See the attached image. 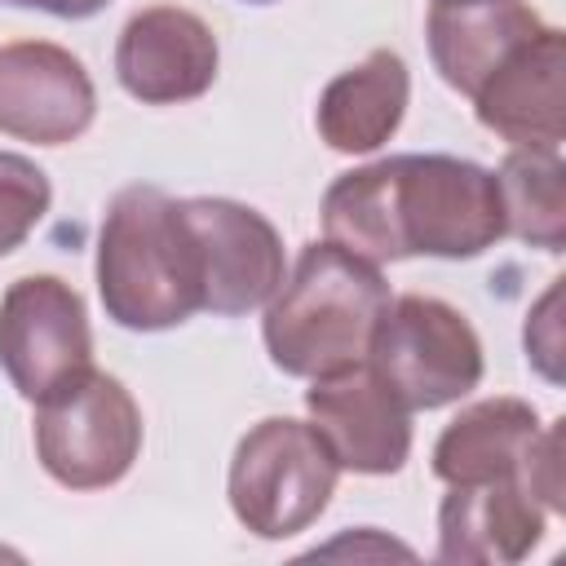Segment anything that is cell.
<instances>
[{
  "label": "cell",
  "instance_id": "1",
  "mask_svg": "<svg viewBox=\"0 0 566 566\" xmlns=\"http://www.w3.org/2000/svg\"><path fill=\"white\" fill-rule=\"evenodd\" d=\"M323 239L385 265L402 256L473 261L504 239L495 172L460 155H389L323 190Z\"/></svg>",
  "mask_w": 566,
  "mask_h": 566
},
{
  "label": "cell",
  "instance_id": "2",
  "mask_svg": "<svg viewBox=\"0 0 566 566\" xmlns=\"http://www.w3.org/2000/svg\"><path fill=\"white\" fill-rule=\"evenodd\" d=\"M97 296L124 332H168L203 310V265L181 199L137 181L106 203Z\"/></svg>",
  "mask_w": 566,
  "mask_h": 566
},
{
  "label": "cell",
  "instance_id": "3",
  "mask_svg": "<svg viewBox=\"0 0 566 566\" xmlns=\"http://www.w3.org/2000/svg\"><path fill=\"white\" fill-rule=\"evenodd\" d=\"M389 283L380 265L345 252L332 239L301 248L292 274L265 301L261 340L283 376L314 380L345 363L367 358L371 332L389 310Z\"/></svg>",
  "mask_w": 566,
  "mask_h": 566
},
{
  "label": "cell",
  "instance_id": "4",
  "mask_svg": "<svg viewBox=\"0 0 566 566\" xmlns=\"http://www.w3.org/2000/svg\"><path fill=\"white\" fill-rule=\"evenodd\" d=\"M336 478L340 464L314 424L265 416L239 438L226 473V495L243 531H252L256 539H292L310 531L332 504Z\"/></svg>",
  "mask_w": 566,
  "mask_h": 566
},
{
  "label": "cell",
  "instance_id": "5",
  "mask_svg": "<svg viewBox=\"0 0 566 566\" xmlns=\"http://www.w3.org/2000/svg\"><path fill=\"white\" fill-rule=\"evenodd\" d=\"M40 469L66 491H106L142 455V407L119 376L84 367L35 402L31 420Z\"/></svg>",
  "mask_w": 566,
  "mask_h": 566
},
{
  "label": "cell",
  "instance_id": "6",
  "mask_svg": "<svg viewBox=\"0 0 566 566\" xmlns=\"http://www.w3.org/2000/svg\"><path fill=\"white\" fill-rule=\"evenodd\" d=\"M367 363L398 389L411 411H438L482 385L486 358L473 323L442 296H394L380 314Z\"/></svg>",
  "mask_w": 566,
  "mask_h": 566
},
{
  "label": "cell",
  "instance_id": "7",
  "mask_svg": "<svg viewBox=\"0 0 566 566\" xmlns=\"http://www.w3.org/2000/svg\"><path fill=\"white\" fill-rule=\"evenodd\" d=\"M433 478L447 486L526 478L548 513H562V420L544 424L526 398L469 402L433 442Z\"/></svg>",
  "mask_w": 566,
  "mask_h": 566
},
{
  "label": "cell",
  "instance_id": "8",
  "mask_svg": "<svg viewBox=\"0 0 566 566\" xmlns=\"http://www.w3.org/2000/svg\"><path fill=\"white\" fill-rule=\"evenodd\" d=\"M93 367V327L84 296L57 274H22L0 296V371L40 402L49 389Z\"/></svg>",
  "mask_w": 566,
  "mask_h": 566
},
{
  "label": "cell",
  "instance_id": "9",
  "mask_svg": "<svg viewBox=\"0 0 566 566\" xmlns=\"http://www.w3.org/2000/svg\"><path fill=\"white\" fill-rule=\"evenodd\" d=\"M305 411L336 464L349 473L389 478L411 455V407L367 358L314 376L305 389Z\"/></svg>",
  "mask_w": 566,
  "mask_h": 566
},
{
  "label": "cell",
  "instance_id": "10",
  "mask_svg": "<svg viewBox=\"0 0 566 566\" xmlns=\"http://www.w3.org/2000/svg\"><path fill=\"white\" fill-rule=\"evenodd\" d=\"M203 265V310L239 318L261 310L287 279L283 239L274 221L239 199L195 195L181 199Z\"/></svg>",
  "mask_w": 566,
  "mask_h": 566
},
{
  "label": "cell",
  "instance_id": "11",
  "mask_svg": "<svg viewBox=\"0 0 566 566\" xmlns=\"http://www.w3.org/2000/svg\"><path fill=\"white\" fill-rule=\"evenodd\" d=\"M221 49L212 27L181 4L133 13L115 40V80L142 106H181L217 84Z\"/></svg>",
  "mask_w": 566,
  "mask_h": 566
},
{
  "label": "cell",
  "instance_id": "12",
  "mask_svg": "<svg viewBox=\"0 0 566 566\" xmlns=\"http://www.w3.org/2000/svg\"><path fill=\"white\" fill-rule=\"evenodd\" d=\"M97 88L84 62L49 40H13L0 49V133L35 146H66L88 133Z\"/></svg>",
  "mask_w": 566,
  "mask_h": 566
},
{
  "label": "cell",
  "instance_id": "13",
  "mask_svg": "<svg viewBox=\"0 0 566 566\" xmlns=\"http://www.w3.org/2000/svg\"><path fill=\"white\" fill-rule=\"evenodd\" d=\"M482 128L504 137L513 150L562 155L566 137V35L539 27L522 40L469 97Z\"/></svg>",
  "mask_w": 566,
  "mask_h": 566
},
{
  "label": "cell",
  "instance_id": "14",
  "mask_svg": "<svg viewBox=\"0 0 566 566\" xmlns=\"http://www.w3.org/2000/svg\"><path fill=\"white\" fill-rule=\"evenodd\" d=\"M548 509L526 478L447 486L438 504V562L509 566L544 539Z\"/></svg>",
  "mask_w": 566,
  "mask_h": 566
},
{
  "label": "cell",
  "instance_id": "15",
  "mask_svg": "<svg viewBox=\"0 0 566 566\" xmlns=\"http://www.w3.org/2000/svg\"><path fill=\"white\" fill-rule=\"evenodd\" d=\"M539 27L544 18L522 0H433L424 35L442 84L473 97L478 84Z\"/></svg>",
  "mask_w": 566,
  "mask_h": 566
},
{
  "label": "cell",
  "instance_id": "16",
  "mask_svg": "<svg viewBox=\"0 0 566 566\" xmlns=\"http://www.w3.org/2000/svg\"><path fill=\"white\" fill-rule=\"evenodd\" d=\"M407 97H411L407 62L394 49H371L358 66L327 80V88L318 93L314 128L340 155H371L398 133L407 115Z\"/></svg>",
  "mask_w": 566,
  "mask_h": 566
},
{
  "label": "cell",
  "instance_id": "17",
  "mask_svg": "<svg viewBox=\"0 0 566 566\" xmlns=\"http://www.w3.org/2000/svg\"><path fill=\"white\" fill-rule=\"evenodd\" d=\"M500 203H504V234L562 252L566 248V168L562 155L544 150H509L495 168Z\"/></svg>",
  "mask_w": 566,
  "mask_h": 566
},
{
  "label": "cell",
  "instance_id": "18",
  "mask_svg": "<svg viewBox=\"0 0 566 566\" xmlns=\"http://www.w3.org/2000/svg\"><path fill=\"white\" fill-rule=\"evenodd\" d=\"M49 203H53L49 172L18 150H0V256L18 252L31 239Z\"/></svg>",
  "mask_w": 566,
  "mask_h": 566
},
{
  "label": "cell",
  "instance_id": "19",
  "mask_svg": "<svg viewBox=\"0 0 566 566\" xmlns=\"http://www.w3.org/2000/svg\"><path fill=\"white\" fill-rule=\"evenodd\" d=\"M562 283L566 279H553L548 292L539 296V305L526 314V363L544 376V380H562V318H557V301H562Z\"/></svg>",
  "mask_w": 566,
  "mask_h": 566
},
{
  "label": "cell",
  "instance_id": "20",
  "mask_svg": "<svg viewBox=\"0 0 566 566\" xmlns=\"http://www.w3.org/2000/svg\"><path fill=\"white\" fill-rule=\"evenodd\" d=\"M13 4H27V9H40V13L66 18V22H80V18H93V13H102L111 0H13Z\"/></svg>",
  "mask_w": 566,
  "mask_h": 566
},
{
  "label": "cell",
  "instance_id": "21",
  "mask_svg": "<svg viewBox=\"0 0 566 566\" xmlns=\"http://www.w3.org/2000/svg\"><path fill=\"white\" fill-rule=\"evenodd\" d=\"M243 4H274V0H243Z\"/></svg>",
  "mask_w": 566,
  "mask_h": 566
},
{
  "label": "cell",
  "instance_id": "22",
  "mask_svg": "<svg viewBox=\"0 0 566 566\" xmlns=\"http://www.w3.org/2000/svg\"><path fill=\"white\" fill-rule=\"evenodd\" d=\"M4 4H13V0H4Z\"/></svg>",
  "mask_w": 566,
  "mask_h": 566
}]
</instances>
